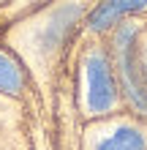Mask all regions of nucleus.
<instances>
[{"label":"nucleus","mask_w":147,"mask_h":150,"mask_svg":"<svg viewBox=\"0 0 147 150\" xmlns=\"http://www.w3.org/2000/svg\"><path fill=\"white\" fill-rule=\"evenodd\" d=\"M147 8V0H103V3L90 14V30H106L112 28L115 22H120L123 16L134 14V11H142Z\"/></svg>","instance_id":"obj_3"},{"label":"nucleus","mask_w":147,"mask_h":150,"mask_svg":"<svg viewBox=\"0 0 147 150\" xmlns=\"http://www.w3.org/2000/svg\"><path fill=\"white\" fill-rule=\"evenodd\" d=\"M98 150H147V142L142 137L139 128H131V126H123L117 128L109 139H103L98 145Z\"/></svg>","instance_id":"obj_4"},{"label":"nucleus","mask_w":147,"mask_h":150,"mask_svg":"<svg viewBox=\"0 0 147 150\" xmlns=\"http://www.w3.org/2000/svg\"><path fill=\"white\" fill-rule=\"evenodd\" d=\"M115 101H117V87H115L109 57L101 49H96L87 57V107L90 112L103 115L115 107Z\"/></svg>","instance_id":"obj_2"},{"label":"nucleus","mask_w":147,"mask_h":150,"mask_svg":"<svg viewBox=\"0 0 147 150\" xmlns=\"http://www.w3.org/2000/svg\"><path fill=\"white\" fill-rule=\"evenodd\" d=\"M136 30L134 25H123L117 33V63H120V76H123V87L128 98L136 109L147 112V82L144 71L139 63V49H136Z\"/></svg>","instance_id":"obj_1"},{"label":"nucleus","mask_w":147,"mask_h":150,"mask_svg":"<svg viewBox=\"0 0 147 150\" xmlns=\"http://www.w3.org/2000/svg\"><path fill=\"white\" fill-rule=\"evenodd\" d=\"M22 82H25V79H22L19 66L0 52V90H3V93H19Z\"/></svg>","instance_id":"obj_5"}]
</instances>
